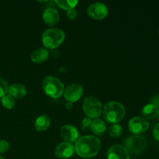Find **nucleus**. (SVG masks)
Returning <instances> with one entry per match:
<instances>
[{
  "instance_id": "1",
  "label": "nucleus",
  "mask_w": 159,
  "mask_h": 159,
  "mask_svg": "<svg viewBox=\"0 0 159 159\" xmlns=\"http://www.w3.org/2000/svg\"><path fill=\"white\" fill-rule=\"evenodd\" d=\"M74 147L79 156L83 158H90L95 157L99 152L101 141L97 137L85 135L75 141Z\"/></svg>"
},
{
  "instance_id": "2",
  "label": "nucleus",
  "mask_w": 159,
  "mask_h": 159,
  "mask_svg": "<svg viewBox=\"0 0 159 159\" xmlns=\"http://www.w3.org/2000/svg\"><path fill=\"white\" fill-rule=\"evenodd\" d=\"M126 110L122 103L116 101L107 102L102 109L103 118L109 124H118L124 119Z\"/></svg>"
},
{
  "instance_id": "3",
  "label": "nucleus",
  "mask_w": 159,
  "mask_h": 159,
  "mask_svg": "<svg viewBox=\"0 0 159 159\" xmlns=\"http://www.w3.org/2000/svg\"><path fill=\"white\" fill-rule=\"evenodd\" d=\"M42 89L45 94L52 99L61 97L65 91L63 82L54 76H47L42 81Z\"/></svg>"
},
{
  "instance_id": "4",
  "label": "nucleus",
  "mask_w": 159,
  "mask_h": 159,
  "mask_svg": "<svg viewBox=\"0 0 159 159\" xmlns=\"http://www.w3.org/2000/svg\"><path fill=\"white\" fill-rule=\"evenodd\" d=\"M65 34L59 28H49L42 34V43L48 49H55L64 42Z\"/></svg>"
},
{
  "instance_id": "5",
  "label": "nucleus",
  "mask_w": 159,
  "mask_h": 159,
  "mask_svg": "<svg viewBox=\"0 0 159 159\" xmlns=\"http://www.w3.org/2000/svg\"><path fill=\"white\" fill-rule=\"evenodd\" d=\"M82 109L85 116L91 119H97L102 113V106L101 102L93 96H88L84 99Z\"/></svg>"
},
{
  "instance_id": "6",
  "label": "nucleus",
  "mask_w": 159,
  "mask_h": 159,
  "mask_svg": "<svg viewBox=\"0 0 159 159\" xmlns=\"http://www.w3.org/2000/svg\"><path fill=\"white\" fill-rule=\"evenodd\" d=\"M148 141L145 137L142 135H132L127 138L125 141L126 149L132 154H141L145 150Z\"/></svg>"
},
{
  "instance_id": "7",
  "label": "nucleus",
  "mask_w": 159,
  "mask_h": 159,
  "mask_svg": "<svg viewBox=\"0 0 159 159\" xmlns=\"http://www.w3.org/2000/svg\"><path fill=\"white\" fill-rule=\"evenodd\" d=\"M128 128L134 135H141L148 130L149 123L142 116H134L129 121Z\"/></svg>"
},
{
  "instance_id": "8",
  "label": "nucleus",
  "mask_w": 159,
  "mask_h": 159,
  "mask_svg": "<svg viewBox=\"0 0 159 159\" xmlns=\"http://www.w3.org/2000/svg\"><path fill=\"white\" fill-rule=\"evenodd\" d=\"M87 12L88 15L93 20H102L107 17L108 14V8L104 3L96 2L89 6Z\"/></svg>"
},
{
  "instance_id": "9",
  "label": "nucleus",
  "mask_w": 159,
  "mask_h": 159,
  "mask_svg": "<svg viewBox=\"0 0 159 159\" xmlns=\"http://www.w3.org/2000/svg\"><path fill=\"white\" fill-rule=\"evenodd\" d=\"M64 97L67 102L71 103L77 102L83 95V87L78 83H73L68 85L64 91Z\"/></svg>"
},
{
  "instance_id": "10",
  "label": "nucleus",
  "mask_w": 159,
  "mask_h": 159,
  "mask_svg": "<svg viewBox=\"0 0 159 159\" xmlns=\"http://www.w3.org/2000/svg\"><path fill=\"white\" fill-rule=\"evenodd\" d=\"M74 145L71 143L65 142V141L57 144L54 149V155L59 158H69L74 155Z\"/></svg>"
},
{
  "instance_id": "11",
  "label": "nucleus",
  "mask_w": 159,
  "mask_h": 159,
  "mask_svg": "<svg viewBox=\"0 0 159 159\" xmlns=\"http://www.w3.org/2000/svg\"><path fill=\"white\" fill-rule=\"evenodd\" d=\"M61 136L65 142L73 143L79 139V131L75 127L70 124H65L61 128Z\"/></svg>"
},
{
  "instance_id": "12",
  "label": "nucleus",
  "mask_w": 159,
  "mask_h": 159,
  "mask_svg": "<svg viewBox=\"0 0 159 159\" xmlns=\"http://www.w3.org/2000/svg\"><path fill=\"white\" fill-rule=\"evenodd\" d=\"M107 159H130V155L124 146L114 144L107 151Z\"/></svg>"
},
{
  "instance_id": "13",
  "label": "nucleus",
  "mask_w": 159,
  "mask_h": 159,
  "mask_svg": "<svg viewBox=\"0 0 159 159\" xmlns=\"http://www.w3.org/2000/svg\"><path fill=\"white\" fill-rule=\"evenodd\" d=\"M42 19H43L45 24L48 25L49 26H54L59 21L58 11L54 8H48L43 11Z\"/></svg>"
},
{
  "instance_id": "14",
  "label": "nucleus",
  "mask_w": 159,
  "mask_h": 159,
  "mask_svg": "<svg viewBox=\"0 0 159 159\" xmlns=\"http://www.w3.org/2000/svg\"><path fill=\"white\" fill-rule=\"evenodd\" d=\"M8 93L14 99H22L25 97L27 93L26 86L20 83H14L9 85L8 88Z\"/></svg>"
},
{
  "instance_id": "15",
  "label": "nucleus",
  "mask_w": 159,
  "mask_h": 159,
  "mask_svg": "<svg viewBox=\"0 0 159 159\" xmlns=\"http://www.w3.org/2000/svg\"><path fill=\"white\" fill-rule=\"evenodd\" d=\"M49 57V52L47 48H39L34 50L31 54V61L36 64H41L46 61Z\"/></svg>"
},
{
  "instance_id": "16",
  "label": "nucleus",
  "mask_w": 159,
  "mask_h": 159,
  "mask_svg": "<svg viewBox=\"0 0 159 159\" xmlns=\"http://www.w3.org/2000/svg\"><path fill=\"white\" fill-rule=\"evenodd\" d=\"M51 124V120L48 115L43 114L39 116L34 122V127L37 131H45L48 130Z\"/></svg>"
},
{
  "instance_id": "17",
  "label": "nucleus",
  "mask_w": 159,
  "mask_h": 159,
  "mask_svg": "<svg viewBox=\"0 0 159 159\" xmlns=\"http://www.w3.org/2000/svg\"><path fill=\"white\" fill-rule=\"evenodd\" d=\"M158 109L157 107H155V106L152 105V104L148 103L146 104L142 109V117L144 118L146 120H153L158 116Z\"/></svg>"
},
{
  "instance_id": "18",
  "label": "nucleus",
  "mask_w": 159,
  "mask_h": 159,
  "mask_svg": "<svg viewBox=\"0 0 159 159\" xmlns=\"http://www.w3.org/2000/svg\"><path fill=\"white\" fill-rule=\"evenodd\" d=\"M90 128L95 134L101 136L103 134H105L106 130H107V126H106L105 122L102 120L97 118V119L93 120Z\"/></svg>"
},
{
  "instance_id": "19",
  "label": "nucleus",
  "mask_w": 159,
  "mask_h": 159,
  "mask_svg": "<svg viewBox=\"0 0 159 159\" xmlns=\"http://www.w3.org/2000/svg\"><path fill=\"white\" fill-rule=\"evenodd\" d=\"M55 2L59 7L68 11L69 9H75L79 2L77 0H57Z\"/></svg>"
},
{
  "instance_id": "20",
  "label": "nucleus",
  "mask_w": 159,
  "mask_h": 159,
  "mask_svg": "<svg viewBox=\"0 0 159 159\" xmlns=\"http://www.w3.org/2000/svg\"><path fill=\"white\" fill-rule=\"evenodd\" d=\"M109 134L113 138H118L122 135L123 129L120 124H113L109 128Z\"/></svg>"
},
{
  "instance_id": "21",
  "label": "nucleus",
  "mask_w": 159,
  "mask_h": 159,
  "mask_svg": "<svg viewBox=\"0 0 159 159\" xmlns=\"http://www.w3.org/2000/svg\"><path fill=\"white\" fill-rule=\"evenodd\" d=\"M1 102L3 107H5L6 109H8V110H11V109L13 108L16 104L15 99L12 98L11 96H9V94H6V96H4L2 98Z\"/></svg>"
},
{
  "instance_id": "22",
  "label": "nucleus",
  "mask_w": 159,
  "mask_h": 159,
  "mask_svg": "<svg viewBox=\"0 0 159 159\" xmlns=\"http://www.w3.org/2000/svg\"><path fill=\"white\" fill-rule=\"evenodd\" d=\"M8 88H9V85L7 82L3 79L0 78V98L1 99L8 93Z\"/></svg>"
},
{
  "instance_id": "23",
  "label": "nucleus",
  "mask_w": 159,
  "mask_h": 159,
  "mask_svg": "<svg viewBox=\"0 0 159 159\" xmlns=\"http://www.w3.org/2000/svg\"><path fill=\"white\" fill-rule=\"evenodd\" d=\"M93 120H92L91 118H89V117H85L83 120H82V124H81V127L83 130H86L87 129L90 128L91 127V124Z\"/></svg>"
},
{
  "instance_id": "24",
  "label": "nucleus",
  "mask_w": 159,
  "mask_h": 159,
  "mask_svg": "<svg viewBox=\"0 0 159 159\" xmlns=\"http://www.w3.org/2000/svg\"><path fill=\"white\" fill-rule=\"evenodd\" d=\"M9 149V144L6 140H0V154L5 153Z\"/></svg>"
},
{
  "instance_id": "25",
  "label": "nucleus",
  "mask_w": 159,
  "mask_h": 159,
  "mask_svg": "<svg viewBox=\"0 0 159 159\" xmlns=\"http://www.w3.org/2000/svg\"><path fill=\"white\" fill-rule=\"evenodd\" d=\"M66 15L67 17H68L69 20H75V19L76 18V16H77V10H76L75 9H69V10L67 11Z\"/></svg>"
},
{
  "instance_id": "26",
  "label": "nucleus",
  "mask_w": 159,
  "mask_h": 159,
  "mask_svg": "<svg viewBox=\"0 0 159 159\" xmlns=\"http://www.w3.org/2000/svg\"><path fill=\"white\" fill-rule=\"evenodd\" d=\"M150 103L159 109V94L154 95L153 96L150 98Z\"/></svg>"
},
{
  "instance_id": "27",
  "label": "nucleus",
  "mask_w": 159,
  "mask_h": 159,
  "mask_svg": "<svg viewBox=\"0 0 159 159\" xmlns=\"http://www.w3.org/2000/svg\"><path fill=\"white\" fill-rule=\"evenodd\" d=\"M153 136L156 141H159V123L155 126L153 129Z\"/></svg>"
},
{
  "instance_id": "28",
  "label": "nucleus",
  "mask_w": 159,
  "mask_h": 159,
  "mask_svg": "<svg viewBox=\"0 0 159 159\" xmlns=\"http://www.w3.org/2000/svg\"><path fill=\"white\" fill-rule=\"evenodd\" d=\"M72 107H73V103H71V102H67L66 103H65V108H66L67 110H70V109L72 108Z\"/></svg>"
},
{
  "instance_id": "29",
  "label": "nucleus",
  "mask_w": 159,
  "mask_h": 159,
  "mask_svg": "<svg viewBox=\"0 0 159 159\" xmlns=\"http://www.w3.org/2000/svg\"><path fill=\"white\" fill-rule=\"evenodd\" d=\"M158 120H159V109H158Z\"/></svg>"
},
{
  "instance_id": "30",
  "label": "nucleus",
  "mask_w": 159,
  "mask_h": 159,
  "mask_svg": "<svg viewBox=\"0 0 159 159\" xmlns=\"http://www.w3.org/2000/svg\"><path fill=\"white\" fill-rule=\"evenodd\" d=\"M0 159H5L4 158H3L2 156V155H0Z\"/></svg>"
},
{
  "instance_id": "31",
  "label": "nucleus",
  "mask_w": 159,
  "mask_h": 159,
  "mask_svg": "<svg viewBox=\"0 0 159 159\" xmlns=\"http://www.w3.org/2000/svg\"><path fill=\"white\" fill-rule=\"evenodd\" d=\"M158 34H159V31H158Z\"/></svg>"
}]
</instances>
